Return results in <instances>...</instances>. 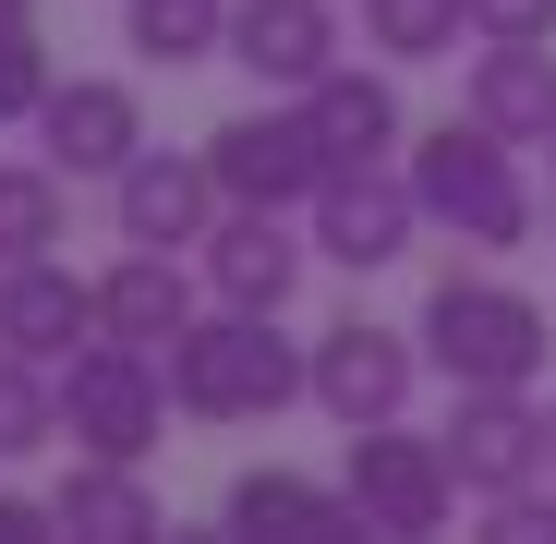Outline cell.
I'll return each mask as SVG.
<instances>
[{
  "label": "cell",
  "instance_id": "6da1fadb",
  "mask_svg": "<svg viewBox=\"0 0 556 544\" xmlns=\"http://www.w3.org/2000/svg\"><path fill=\"white\" fill-rule=\"evenodd\" d=\"M169 388L194 423H278L291 400H315V351L278 339V315H254V303H218L169 339Z\"/></svg>",
  "mask_w": 556,
  "mask_h": 544
},
{
  "label": "cell",
  "instance_id": "7a4b0ae2",
  "mask_svg": "<svg viewBox=\"0 0 556 544\" xmlns=\"http://www.w3.org/2000/svg\"><path fill=\"white\" fill-rule=\"evenodd\" d=\"M412 194H424V230H459L472 254H520L532 242V181H520V146L472 110H447L435 134H412Z\"/></svg>",
  "mask_w": 556,
  "mask_h": 544
},
{
  "label": "cell",
  "instance_id": "3957f363",
  "mask_svg": "<svg viewBox=\"0 0 556 544\" xmlns=\"http://www.w3.org/2000/svg\"><path fill=\"white\" fill-rule=\"evenodd\" d=\"M544 303L484 279V266H447V279L424 291V363L447 388H532L544 376Z\"/></svg>",
  "mask_w": 556,
  "mask_h": 544
},
{
  "label": "cell",
  "instance_id": "277c9868",
  "mask_svg": "<svg viewBox=\"0 0 556 544\" xmlns=\"http://www.w3.org/2000/svg\"><path fill=\"white\" fill-rule=\"evenodd\" d=\"M169 412H181L169 351H146V339H110L98 327V339L61 363V435L98 447V460H146V447L169 435Z\"/></svg>",
  "mask_w": 556,
  "mask_h": 544
},
{
  "label": "cell",
  "instance_id": "5b68a950",
  "mask_svg": "<svg viewBox=\"0 0 556 544\" xmlns=\"http://www.w3.org/2000/svg\"><path fill=\"white\" fill-rule=\"evenodd\" d=\"M339 484H351L363 532H400V544L447 532V508L472 496V484H459V460H447V435H412L400 412H388V423H351V447H339Z\"/></svg>",
  "mask_w": 556,
  "mask_h": 544
},
{
  "label": "cell",
  "instance_id": "8992f818",
  "mask_svg": "<svg viewBox=\"0 0 556 544\" xmlns=\"http://www.w3.org/2000/svg\"><path fill=\"white\" fill-rule=\"evenodd\" d=\"M303 218H315V254H327V266H351V279L400 266V254H412V230H424L412 157H363V169H327V194H315Z\"/></svg>",
  "mask_w": 556,
  "mask_h": 544
},
{
  "label": "cell",
  "instance_id": "52a82bcc",
  "mask_svg": "<svg viewBox=\"0 0 556 544\" xmlns=\"http://www.w3.org/2000/svg\"><path fill=\"white\" fill-rule=\"evenodd\" d=\"M206 157H218V194H230V206H315L327 169H339L303 98H291V110H242V122H218Z\"/></svg>",
  "mask_w": 556,
  "mask_h": 544
},
{
  "label": "cell",
  "instance_id": "ba28073f",
  "mask_svg": "<svg viewBox=\"0 0 556 544\" xmlns=\"http://www.w3.org/2000/svg\"><path fill=\"white\" fill-rule=\"evenodd\" d=\"M447 460H459V484L496 508V496H520V484L556 472V412H544L532 388H459V412H447Z\"/></svg>",
  "mask_w": 556,
  "mask_h": 544
},
{
  "label": "cell",
  "instance_id": "9c48e42d",
  "mask_svg": "<svg viewBox=\"0 0 556 544\" xmlns=\"http://www.w3.org/2000/svg\"><path fill=\"white\" fill-rule=\"evenodd\" d=\"M412 376H424V327H376V315H339L315 339V412L351 435V423H388L412 412Z\"/></svg>",
  "mask_w": 556,
  "mask_h": 544
},
{
  "label": "cell",
  "instance_id": "30bf717a",
  "mask_svg": "<svg viewBox=\"0 0 556 544\" xmlns=\"http://www.w3.org/2000/svg\"><path fill=\"white\" fill-rule=\"evenodd\" d=\"M37 157L73 169V181H122V169L146 157V98H134L122 73H73V85H49V110H37Z\"/></svg>",
  "mask_w": 556,
  "mask_h": 544
},
{
  "label": "cell",
  "instance_id": "8fae6325",
  "mask_svg": "<svg viewBox=\"0 0 556 544\" xmlns=\"http://www.w3.org/2000/svg\"><path fill=\"white\" fill-rule=\"evenodd\" d=\"M218 157L206 146H146L122 181H110V218H122V242H157V254H181V242H206L218 230Z\"/></svg>",
  "mask_w": 556,
  "mask_h": 544
},
{
  "label": "cell",
  "instance_id": "7c38bea8",
  "mask_svg": "<svg viewBox=\"0 0 556 544\" xmlns=\"http://www.w3.org/2000/svg\"><path fill=\"white\" fill-rule=\"evenodd\" d=\"M303 230H291V206H230L206 242H194V266H206V291L218 303H254V315H278V303H291L303 291Z\"/></svg>",
  "mask_w": 556,
  "mask_h": 544
},
{
  "label": "cell",
  "instance_id": "4fadbf2b",
  "mask_svg": "<svg viewBox=\"0 0 556 544\" xmlns=\"http://www.w3.org/2000/svg\"><path fill=\"white\" fill-rule=\"evenodd\" d=\"M459 110L496 122L508 146H556V37H472Z\"/></svg>",
  "mask_w": 556,
  "mask_h": 544
},
{
  "label": "cell",
  "instance_id": "5bb4252c",
  "mask_svg": "<svg viewBox=\"0 0 556 544\" xmlns=\"http://www.w3.org/2000/svg\"><path fill=\"white\" fill-rule=\"evenodd\" d=\"M230 61L266 98H303L315 73H339V13L327 0H230Z\"/></svg>",
  "mask_w": 556,
  "mask_h": 544
},
{
  "label": "cell",
  "instance_id": "9a60e30c",
  "mask_svg": "<svg viewBox=\"0 0 556 544\" xmlns=\"http://www.w3.org/2000/svg\"><path fill=\"white\" fill-rule=\"evenodd\" d=\"M0 339L37 351V363H73L98 339V279H73L61 254H13L0 266Z\"/></svg>",
  "mask_w": 556,
  "mask_h": 544
},
{
  "label": "cell",
  "instance_id": "2e32d148",
  "mask_svg": "<svg viewBox=\"0 0 556 544\" xmlns=\"http://www.w3.org/2000/svg\"><path fill=\"white\" fill-rule=\"evenodd\" d=\"M194 279L206 266H181V254H157V242H134L110 279H98V327L110 339H146V351H169L181 327H194Z\"/></svg>",
  "mask_w": 556,
  "mask_h": 544
},
{
  "label": "cell",
  "instance_id": "e0dca14e",
  "mask_svg": "<svg viewBox=\"0 0 556 544\" xmlns=\"http://www.w3.org/2000/svg\"><path fill=\"white\" fill-rule=\"evenodd\" d=\"M303 110H315V134H327V157H339V169L400 157V134H412V122H400V85H388V73H351V61L303 85Z\"/></svg>",
  "mask_w": 556,
  "mask_h": 544
},
{
  "label": "cell",
  "instance_id": "ac0fdd59",
  "mask_svg": "<svg viewBox=\"0 0 556 544\" xmlns=\"http://www.w3.org/2000/svg\"><path fill=\"white\" fill-rule=\"evenodd\" d=\"M49 496H61V532H85V544H146V532H157L146 460H98V447H73V472H61Z\"/></svg>",
  "mask_w": 556,
  "mask_h": 544
},
{
  "label": "cell",
  "instance_id": "d6986e66",
  "mask_svg": "<svg viewBox=\"0 0 556 544\" xmlns=\"http://www.w3.org/2000/svg\"><path fill=\"white\" fill-rule=\"evenodd\" d=\"M218 520L230 532H363V508H351V484H303V472H242L230 496H218Z\"/></svg>",
  "mask_w": 556,
  "mask_h": 544
},
{
  "label": "cell",
  "instance_id": "ffe728a7",
  "mask_svg": "<svg viewBox=\"0 0 556 544\" xmlns=\"http://www.w3.org/2000/svg\"><path fill=\"white\" fill-rule=\"evenodd\" d=\"M122 49H134L146 73L230 61V0H122Z\"/></svg>",
  "mask_w": 556,
  "mask_h": 544
},
{
  "label": "cell",
  "instance_id": "44dd1931",
  "mask_svg": "<svg viewBox=\"0 0 556 544\" xmlns=\"http://www.w3.org/2000/svg\"><path fill=\"white\" fill-rule=\"evenodd\" d=\"M49 435H61V363L0 339V460H37Z\"/></svg>",
  "mask_w": 556,
  "mask_h": 544
},
{
  "label": "cell",
  "instance_id": "7402d4cb",
  "mask_svg": "<svg viewBox=\"0 0 556 544\" xmlns=\"http://www.w3.org/2000/svg\"><path fill=\"white\" fill-rule=\"evenodd\" d=\"M61 181L73 169H49V157H0V266L61 242Z\"/></svg>",
  "mask_w": 556,
  "mask_h": 544
},
{
  "label": "cell",
  "instance_id": "603a6c76",
  "mask_svg": "<svg viewBox=\"0 0 556 544\" xmlns=\"http://www.w3.org/2000/svg\"><path fill=\"white\" fill-rule=\"evenodd\" d=\"M363 37H376L388 61H447L459 37H472V0H363Z\"/></svg>",
  "mask_w": 556,
  "mask_h": 544
},
{
  "label": "cell",
  "instance_id": "cb8c5ba5",
  "mask_svg": "<svg viewBox=\"0 0 556 544\" xmlns=\"http://www.w3.org/2000/svg\"><path fill=\"white\" fill-rule=\"evenodd\" d=\"M49 49H37V25H0V122H37L49 110Z\"/></svg>",
  "mask_w": 556,
  "mask_h": 544
},
{
  "label": "cell",
  "instance_id": "d4e9b609",
  "mask_svg": "<svg viewBox=\"0 0 556 544\" xmlns=\"http://www.w3.org/2000/svg\"><path fill=\"white\" fill-rule=\"evenodd\" d=\"M496 544H556V484H520V496H496V520H484Z\"/></svg>",
  "mask_w": 556,
  "mask_h": 544
},
{
  "label": "cell",
  "instance_id": "484cf974",
  "mask_svg": "<svg viewBox=\"0 0 556 544\" xmlns=\"http://www.w3.org/2000/svg\"><path fill=\"white\" fill-rule=\"evenodd\" d=\"M472 37H556V0H472Z\"/></svg>",
  "mask_w": 556,
  "mask_h": 544
},
{
  "label": "cell",
  "instance_id": "4316f807",
  "mask_svg": "<svg viewBox=\"0 0 556 544\" xmlns=\"http://www.w3.org/2000/svg\"><path fill=\"white\" fill-rule=\"evenodd\" d=\"M61 532V496H0V544H49Z\"/></svg>",
  "mask_w": 556,
  "mask_h": 544
},
{
  "label": "cell",
  "instance_id": "83f0119b",
  "mask_svg": "<svg viewBox=\"0 0 556 544\" xmlns=\"http://www.w3.org/2000/svg\"><path fill=\"white\" fill-rule=\"evenodd\" d=\"M0 25H37V0H0Z\"/></svg>",
  "mask_w": 556,
  "mask_h": 544
}]
</instances>
